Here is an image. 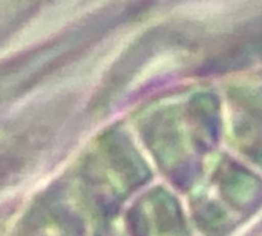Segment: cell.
I'll return each mask as SVG.
<instances>
[{"label": "cell", "mask_w": 262, "mask_h": 236, "mask_svg": "<svg viewBox=\"0 0 262 236\" xmlns=\"http://www.w3.org/2000/svg\"><path fill=\"white\" fill-rule=\"evenodd\" d=\"M107 28V18H100L72 31L63 32L51 41L17 57L2 72L3 80L12 86L34 83L40 77L61 66L66 60L77 55L83 48L91 45L97 35Z\"/></svg>", "instance_id": "cell-1"}]
</instances>
